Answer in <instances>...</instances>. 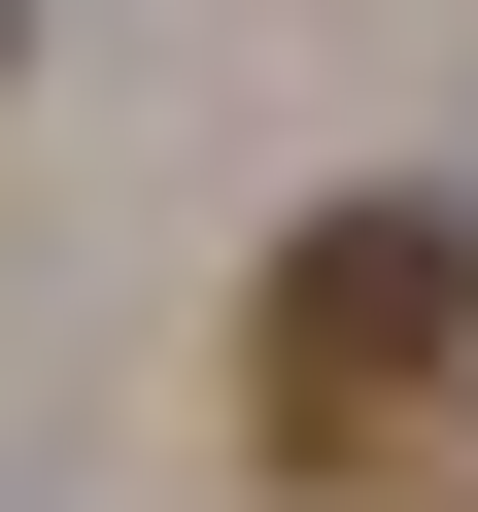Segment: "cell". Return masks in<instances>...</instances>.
Instances as JSON below:
<instances>
[{"label":"cell","instance_id":"1","mask_svg":"<svg viewBox=\"0 0 478 512\" xmlns=\"http://www.w3.org/2000/svg\"><path fill=\"white\" fill-rule=\"evenodd\" d=\"M239 410H274V478H410L478 410V205H308L239 308Z\"/></svg>","mask_w":478,"mask_h":512}]
</instances>
